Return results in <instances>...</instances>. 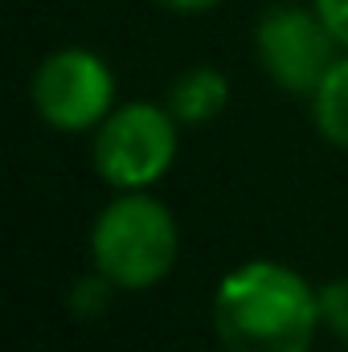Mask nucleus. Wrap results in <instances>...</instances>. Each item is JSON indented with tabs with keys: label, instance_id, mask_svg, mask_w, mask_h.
<instances>
[{
	"label": "nucleus",
	"instance_id": "obj_1",
	"mask_svg": "<svg viewBox=\"0 0 348 352\" xmlns=\"http://www.w3.org/2000/svg\"><path fill=\"white\" fill-rule=\"evenodd\" d=\"M320 324V287L287 263H242L213 291L221 352H312Z\"/></svg>",
	"mask_w": 348,
	"mask_h": 352
},
{
	"label": "nucleus",
	"instance_id": "obj_2",
	"mask_svg": "<svg viewBox=\"0 0 348 352\" xmlns=\"http://www.w3.org/2000/svg\"><path fill=\"white\" fill-rule=\"evenodd\" d=\"M180 250V230L164 201L148 188L119 192L90 230V258L119 291H148L168 278Z\"/></svg>",
	"mask_w": 348,
	"mask_h": 352
},
{
	"label": "nucleus",
	"instance_id": "obj_3",
	"mask_svg": "<svg viewBox=\"0 0 348 352\" xmlns=\"http://www.w3.org/2000/svg\"><path fill=\"white\" fill-rule=\"evenodd\" d=\"M90 156L98 176L119 192L152 188L176 160V115L148 98L123 102L94 127Z\"/></svg>",
	"mask_w": 348,
	"mask_h": 352
},
{
	"label": "nucleus",
	"instance_id": "obj_4",
	"mask_svg": "<svg viewBox=\"0 0 348 352\" xmlns=\"http://www.w3.org/2000/svg\"><path fill=\"white\" fill-rule=\"evenodd\" d=\"M29 98L41 123L78 135V131H94L115 111V78L94 50L66 45L41 58L29 82Z\"/></svg>",
	"mask_w": 348,
	"mask_h": 352
},
{
	"label": "nucleus",
	"instance_id": "obj_5",
	"mask_svg": "<svg viewBox=\"0 0 348 352\" xmlns=\"http://www.w3.org/2000/svg\"><path fill=\"white\" fill-rule=\"evenodd\" d=\"M254 54L279 90L312 98V90L320 87V78L345 50L316 8L270 4L254 25Z\"/></svg>",
	"mask_w": 348,
	"mask_h": 352
},
{
	"label": "nucleus",
	"instance_id": "obj_6",
	"mask_svg": "<svg viewBox=\"0 0 348 352\" xmlns=\"http://www.w3.org/2000/svg\"><path fill=\"white\" fill-rule=\"evenodd\" d=\"M226 102H230V82L213 66H188L184 74H176L168 90V111L176 115V123H188V127L217 119Z\"/></svg>",
	"mask_w": 348,
	"mask_h": 352
},
{
	"label": "nucleus",
	"instance_id": "obj_7",
	"mask_svg": "<svg viewBox=\"0 0 348 352\" xmlns=\"http://www.w3.org/2000/svg\"><path fill=\"white\" fill-rule=\"evenodd\" d=\"M312 123L328 144L348 148V54H340L312 90Z\"/></svg>",
	"mask_w": 348,
	"mask_h": 352
},
{
	"label": "nucleus",
	"instance_id": "obj_8",
	"mask_svg": "<svg viewBox=\"0 0 348 352\" xmlns=\"http://www.w3.org/2000/svg\"><path fill=\"white\" fill-rule=\"evenodd\" d=\"M119 287L94 266L90 274H83L74 287H70V311L78 316V320H94V316H102L107 307H111V295H115Z\"/></svg>",
	"mask_w": 348,
	"mask_h": 352
},
{
	"label": "nucleus",
	"instance_id": "obj_9",
	"mask_svg": "<svg viewBox=\"0 0 348 352\" xmlns=\"http://www.w3.org/2000/svg\"><path fill=\"white\" fill-rule=\"evenodd\" d=\"M320 316H324V328L340 344H348V274L320 287Z\"/></svg>",
	"mask_w": 348,
	"mask_h": 352
},
{
	"label": "nucleus",
	"instance_id": "obj_10",
	"mask_svg": "<svg viewBox=\"0 0 348 352\" xmlns=\"http://www.w3.org/2000/svg\"><path fill=\"white\" fill-rule=\"evenodd\" d=\"M312 8L324 16V25L332 29V37L340 41V50L348 54V0H312Z\"/></svg>",
	"mask_w": 348,
	"mask_h": 352
},
{
	"label": "nucleus",
	"instance_id": "obj_11",
	"mask_svg": "<svg viewBox=\"0 0 348 352\" xmlns=\"http://www.w3.org/2000/svg\"><path fill=\"white\" fill-rule=\"evenodd\" d=\"M160 8H168V12H184V16H193V12H213L221 0H156Z\"/></svg>",
	"mask_w": 348,
	"mask_h": 352
}]
</instances>
